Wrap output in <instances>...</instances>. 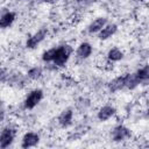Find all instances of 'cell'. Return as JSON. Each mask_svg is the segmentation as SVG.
Masks as SVG:
<instances>
[{
	"label": "cell",
	"mask_w": 149,
	"mask_h": 149,
	"mask_svg": "<svg viewBox=\"0 0 149 149\" xmlns=\"http://www.w3.org/2000/svg\"><path fill=\"white\" fill-rule=\"evenodd\" d=\"M72 52H73V47L71 44L65 43L56 47V57L54 61V65L56 68H64L69 62Z\"/></svg>",
	"instance_id": "6da1fadb"
},
{
	"label": "cell",
	"mask_w": 149,
	"mask_h": 149,
	"mask_svg": "<svg viewBox=\"0 0 149 149\" xmlns=\"http://www.w3.org/2000/svg\"><path fill=\"white\" fill-rule=\"evenodd\" d=\"M43 95H44V93H43V90H41V88L30 90L23 99V108L27 111L34 109L42 101Z\"/></svg>",
	"instance_id": "7a4b0ae2"
},
{
	"label": "cell",
	"mask_w": 149,
	"mask_h": 149,
	"mask_svg": "<svg viewBox=\"0 0 149 149\" xmlns=\"http://www.w3.org/2000/svg\"><path fill=\"white\" fill-rule=\"evenodd\" d=\"M16 136V128L13 125H7L2 127L1 134H0V149H7L9 148Z\"/></svg>",
	"instance_id": "3957f363"
},
{
	"label": "cell",
	"mask_w": 149,
	"mask_h": 149,
	"mask_svg": "<svg viewBox=\"0 0 149 149\" xmlns=\"http://www.w3.org/2000/svg\"><path fill=\"white\" fill-rule=\"evenodd\" d=\"M47 35H48V29L47 28L38 29L37 31H35L34 34H31L27 38V41H26V48L27 49H30V50L37 48V45H40L45 40Z\"/></svg>",
	"instance_id": "277c9868"
},
{
	"label": "cell",
	"mask_w": 149,
	"mask_h": 149,
	"mask_svg": "<svg viewBox=\"0 0 149 149\" xmlns=\"http://www.w3.org/2000/svg\"><path fill=\"white\" fill-rule=\"evenodd\" d=\"M132 136V130L126 127L125 125H118L113 128L112 133H111V139L114 142H122L126 141L128 139H130Z\"/></svg>",
	"instance_id": "5b68a950"
},
{
	"label": "cell",
	"mask_w": 149,
	"mask_h": 149,
	"mask_svg": "<svg viewBox=\"0 0 149 149\" xmlns=\"http://www.w3.org/2000/svg\"><path fill=\"white\" fill-rule=\"evenodd\" d=\"M40 135L35 132H27L23 134L22 139H21V148L23 149H28V148H33L36 147L40 143Z\"/></svg>",
	"instance_id": "8992f818"
},
{
	"label": "cell",
	"mask_w": 149,
	"mask_h": 149,
	"mask_svg": "<svg viewBox=\"0 0 149 149\" xmlns=\"http://www.w3.org/2000/svg\"><path fill=\"white\" fill-rule=\"evenodd\" d=\"M116 114V108L112 105H104L101 106L97 112V118L99 121L105 122L109 119H112Z\"/></svg>",
	"instance_id": "52a82bcc"
},
{
	"label": "cell",
	"mask_w": 149,
	"mask_h": 149,
	"mask_svg": "<svg viewBox=\"0 0 149 149\" xmlns=\"http://www.w3.org/2000/svg\"><path fill=\"white\" fill-rule=\"evenodd\" d=\"M73 121V109L72 108H65L61 112V114L57 118V122L62 128H68L72 125Z\"/></svg>",
	"instance_id": "ba28073f"
},
{
	"label": "cell",
	"mask_w": 149,
	"mask_h": 149,
	"mask_svg": "<svg viewBox=\"0 0 149 149\" xmlns=\"http://www.w3.org/2000/svg\"><path fill=\"white\" fill-rule=\"evenodd\" d=\"M93 52V47L88 42H81L76 49V57L78 59H87Z\"/></svg>",
	"instance_id": "9c48e42d"
},
{
	"label": "cell",
	"mask_w": 149,
	"mask_h": 149,
	"mask_svg": "<svg viewBox=\"0 0 149 149\" xmlns=\"http://www.w3.org/2000/svg\"><path fill=\"white\" fill-rule=\"evenodd\" d=\"M116 31H118V24H115V23H107L98 33V38L100 41H106V40L111 38L113 35H115Z\"/></svg>",
	"instance_id": "30bf717a"
},
{
	"label": "cell",
	"mask_w": 149,
	"mask_h": 149,
	"mask_svg": "<svg viewBox=\"0 0 149 149\" xmlns=\"http://www.w3.org/2000/svg\"><path fill=\"white\" fill-rule=\"evenodd\" d=\"M107 87H108V91L112 93L119 92L122 88H125V74H120V76L111 79L107 84Z\"/></svg>",
	"instance_id": "8fae6325"
},
{
	"label": "cell",
	"mask_w": 149,
	"mask_h": 149,
	"mask_svg": "<svg viewBox=\"0 0 149 149\" xmlns=\"http://www.w3.org/2000/svg\"><path fill=\"white\" fill-rule=\"evenodd\" d=\"M107 24V19L106 17H97L93 21L90 22V24L87 26V31L90 34H98L105 26Z\"/></svg>",
	"instance_id": "7c38bea8"
},
{
	"label": "cell",
	"mask_w": 149,
	"mask_h": 149,
	"mask_svg": "<svg viewBox=\"0 0 149 149\" xmlns=\"http://www.w3.org/2000/svg\"><path fill=\"white\" fill-rule=\"evenodd\" d=\"M15 19H16V14H15L14 12H12V10H6V12H3V13L1 14V17H0V27H1L2 29L9 28V27L14 23Z\"/></svg>",
	"instance_id": "4fadbf2b"
},
{
	"label": "cell",
	"mask_w": 149,
	"mask_h": 149,
	"mask_svg": "<svg viewBox=\"0 0 149 149\" xmlns=\"http://www.w3.org/2000/svg\"><path fill=\"white\" fill-rule=\"evenodd\" d=\"M123 56H125L123 51H122L120 48H118V47H113V48H111V49L107 51V55H106L107 61H108L109 63H116V62H120V61L123 59Z\"/></svg>",
	"instance_id": "5bb4252c"
},
{
	"label": "cell",
	"mask_w": 149,
	"mask_h": 149,
	"mask_svg": "<svg viewBox=\"0 0 149 149\" xmlns=\"http://www.w3.org/2000/svg\"><path fill=\"white\" fill-rule=\"evenodd\" d=\"M140 80L136 76V73H125V88L134 90L140 85Z\"/></svg>",
	"instance_id": "9a60e30c"
},
{
	"label": "cell",
	"mask_w": 149,
	"mask_h": 149,
	"mask_svg": "<svg viewBox=\"0 0 149 149\" xmlns=\"http://www.w3.org/2000/svg\"><path fill=\"white\" fill-rule=\"evenodd\" d=\"M43 76V70L40 66H33L27 71V78L30 80H37Z\"/></svg>",
	"instance_id": "2e32d148"
},
{
	"label": "cell",
	"mask_w": 149,
	"mask_h": 149,
	"mask_svg": "<svg viewBox=\"0 0 149 149\" xmlns=\"http://www.w3.org/2000/svg\"><path fill=\"white\" fill-rule=\"evenodd\" d=\"M135 73H136V76H137V78H139L141 84L148 81L149 80V65H144V66L140 68Z\"/></svg>",
	"instance_id": "e0dca14e"
},
{
	"label": "cell",
	"mask_w": 149,
	"mask_h": 149,
	"mask_svg": "<svg viewBox=\"0 0 149 149\" xmlns=\"http://www.w3.org/2000/svg\"><path fill=\"white\" fill-rule=\"evenodd\" d=\"M55 57H56V47H52L45 51H43L42 54V61L44 63H54L55 61Z\"/></svg>",
	"instance_id": "ac0fdd59"
},
{
	"label": "cell",
	"mask_w": 149,
	"mask_h": 149,
	"mask_svg": "<svg viewBox=\"0 0 149 149\" xmlns=\"http://www.w3.org/2000/svg\"><path fill=\"white\" fill-rule=\"evenodd\" d=\"M44 3H48V5H54V3H57L59 0H42Z\"/></svg>",
	"instance_id": "d6986e66"
},
{
	"label": "cell",
	"mask_w": 149,
	"mask_h": 149,
	"mask_svg": "<svg viewBox=\"0 0 149 149\" xmlns=\"http://www.w3.org/2000/svg\"><path fill=\"white\" fill-rule=\"evenodd\" d=\"M76 2H78V3H83V2H86L87 0H74Z\"/></svg>",
	"instance_id": "ffe728a7"
},
{
	"label": "cell",
	"mask_w": 149,
	"mask_h": 149,
	"mask_svg": "<svg viewBox=\"0 0 149 149\" xmlns=\"http://www.w3.org/2000/svg\"><path fill=\"white\" fill-rule=\"evenodd\" d=\"M147 115H148V116H149V108H148V109H147Z\"/></svg>",
	"instance_id": "44dd1931"
},
{
	"label": "cell",
	"mask_w": 149,
	"mask_h": 149,
	"mask_svg": "<svg viewBox=\"0 0 149 149\" xmlns=\"http://www.w3.org/2000/svg\"><path fill=\"white\" fill-rule=\"evenodd\" d=\"M137 1H146V0H137Z\"/></svg>",
	"instance_id": "7402d4cb"
}]
</instances>
